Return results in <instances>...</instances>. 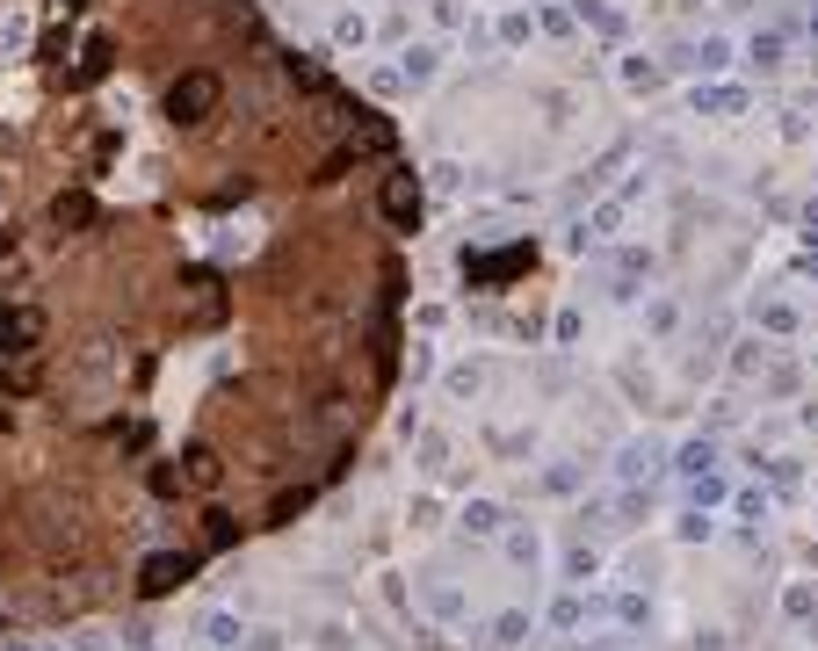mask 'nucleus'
<instances>
[{"label":"nucleus","mask_w":818,"mask_h":651,"mask_svg":"<svg viewBox=\"0 0 818 651\" xmlns=\"http://www.w3.org/2000/svg\"><path fill=\"white\" fill-rule=\"evenodd\" d=\"M167 109H174V123H203L210 109H218V80H210V73H181Z\"/></svg>","instance_id":"nucleus-1"},{"label":"nucleus","mask_w":818,"mask_h":651,"mask_svg":"<svg viewBox=\"0 0 818 651\" xmlns=\"http://www.w3.org/2000/svg\"><path fill=\"white\" fill-rule=\"evenodd\" d=\"M37 340H44V319L29 312V304H8V312H0V348L8 355H29Z\"/></svg>","instance_id":"nucleus-2"},{"label":"nucleus","mask_w":818,"mask_h":651,"mask_svg":"<svg viewBox=\"0 0 818 651\" xmlns=\"http://www.w3.org/2000/svg\"><path fill=\"white\" fill-rule=\"evenodd\" d=\"M384 217H391L399 232L420 225V189H413V174H391V181H384Z\"/></svg>","instance_id":"nucleus-3"},{"label":"nucleus","mask_w":818,"mask_h":651,"mask_svg":"<svg viewBox=\"0 0 818 651\" xmlns=\"http://www.w3.org/2000/svg\"><path fill=\"white\" fill-rule=\"evenodd\" d=\"M181 579H189V557H145V572H138L145 594H174Z\"/></svg>","instance_id":"nucleus-4"},{"label":"nucleus","mask_w":818,"mask_h":651,"mask_svg":"<svg viewBox=\"0 0 818 651\" xmlns=\"http://www.w3.org/2000/svg\"><path fill=\"white\" fill-rule=\"evenodd\" d=\"M189 485H218V456L210 449H189Z\"/></svg>","instance_id":"nucleus-5"},{"label":"nucleus","mask_w":818,"mask_h":651,"mask_svg":"<svg viewBox=\"0 0 818 651\" xmlns=\"http://www.w3.org/2000/svg\"><path fill=\"white\" fill-rule=\"evenodd\" d=\"M464 529H471V536H493V529H500V507H486V500H478V507L464 514Z\"/></svg>","instance_id":"nucleus-6"},{"label":"nucleus","mask_w":818,"mask_h":651,"mask_svg":"<svg viewBox=\"0 0 818 651\" xmlns=\"http://www.w3.org/2000/svg\"><path fill=\"white\" fill-rule=\"evenodd\" d=\"M203 637H210V644H239V623H232V615H210Z\"/></svg>","instance_id":"nucleus-7"},{"label":"nucleus","mask_w":818,"mask_h":651,"mask_svg":"<svg viewBox=\"0 0 818 651\" xmlns=\"http://www.w3.org/2000/svg\"><path fill=\"white\" fill-rule=\"evenodd\" d=\"M58 225H87V196H58Z\"/></svg>","instance_id":"nucleus-8"},{"label":"nucleus","mask_w":818,"mask_h":651,"mask_svg":"<svg viewBox=\"0 0 818 651\" xmlns=\"http://www.w3.org/2000/svg\"><path fill=\"white\" fill-rule=\"evenodd\" d=\"M435 73V51H406V80H428Z\"/></svg>","instance_id":"nucleus-9"},{"label":"nucleus","mask_w":818,"mask_h":651,"mask_svg":"<svg viewBox=\"0 0 818 651\" xmlns=\"http://www.w3.org/2000/svg\"><path fill=\"white\" fill-rule=\"evenodd\" d=\"M0 651H51V644H0Z\"/></svg>","instance_id":"nucleus-10"}]
</instances>
